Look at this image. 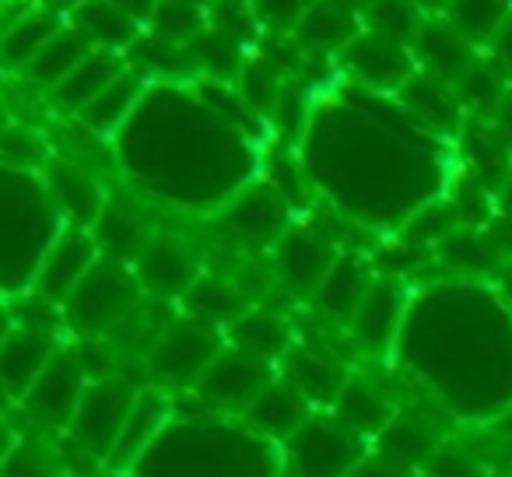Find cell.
<instances>
[{
	"instance_id": "1",
	"label": "cell",
	"mask_w": 512,
	"mask_h": 477,
	"mask_svg": "<svg viewBox=\"0 0 512 477\" xmlns=\"http://www.w3.org/2000/svg\"><path fill=\"white\" fill-rule=\"evenodd\" d=\"M285 456L274 442L228 421H172L144 453L134 477H281Z\"/></svg>"
},
{
	"instance_id": "2",
	"label": "cell",
	"mask_w": 512,
	"mask_h": 477,
	"mask_svg": "<svg viewBox=\"0 0 512 477\" xmlns=\"http://www.w3.org/2000/svg\"><path fill=\"white\" fill-rule=\"evenodd\" d=\"M137 302H141V285H137L134 267L113 257H99L85 281L64 302V316L88 341V337H102L127 323L137 313Z\"/></svg>"
},
{
	"instance_id": "3",
	"label": "cell",
	"mask_w": 512,
	"mask_h": 477,
	"mask_svg": "<svg viewBox=\"0 0 512 477\" xmlns=\"http://www.w3.org/2000/svg\"><path fill=\"white\" fill-rule=\"evenodd\" d=\"M369 453V442L337 425L330 414H313L285 442V467L292 477H348Z\"/></svg>"
},
{
	"instance_id": "4",
	"label": "cell",
	"mask_w": 512,
	"mask_h": 477,
	"mask_svg": "<svg viewBox=\"0 0 512 477\" xmlns=\"http://www.w3.org/2000/svg\"><path fill=\"white\" fill-rule=\"evenodd\" d=\"M137 400V390L130 379L123 376H106V379H92L81 397L78 411H74L67 432L74 435L81 449L88 456H99V460H109L116 449V439H120L123 425L130 418V407Z\"/></svg>"
},
{
	"instance_id": "5",
	"label": "cell",
	"mask_w": 512,
	"mask_h": 477,
	"mask_svg": "<svg viewBox=\"0 0 512 477\" xmlns=\"http://www.w3.org/2000/svg\"><path fill=\"white\" fill-rule=\"evenodd\" d=\"M278 379L274 362L246 355L239 348H221L197 379V397L218 414H246L253 400Z\"/></svg>"
},
{
	"instance_id": "6",
	"label": "cell",
	"mask_w": 512,
	"mask_h": 477,
	"mask_svg": "<svg viewBox=\"0 0 512 477\" xmlns=\"http://www.w3.org/2000/svg\"><path fill=\"white\" fill-rule=\"evenodd\" d=\"M88 383H92V376H88L81 348L78 344H60L53 362L46 365V372L36 379V386L25 393L22 404H25V411L36 421H43V425L67 428L74 411H78L81 397H85Z\"/></svg>"
},
{
	"instance_id": "7",
	"label": "cell",
	"mask_w": 512,
	"mask_h": 477,
	"mask_svg": "<svg viewBox=\"0 0 512 477\" xmlns=\"http://www.w3.org/2000/svg\"><path fill=\"white\" fill-rule=\"evenodd\" d=\"M341 67L369 92H400L418 74L414 50L400 39L362 32L341 50Z\"/></svg>"
},
{
	"instance_id": "8",
	"label": "cell",
	"mask_w": 512,
	"mask_h": 477,
	"mask_svg": "<svg viewBox=\"0 0 512 477\" xmlns=\"http://www.w3.org/2000/svg\"><path fill=\"white\" fill-rule=\"evenodd\" d=\"M221 351L218 330L200 327L193 320H179L162 330L151 348V372L162 386H197L200 372Z\"/></svg>"
},
{
	"instance_id": "9",
	"label": "cell",
	"mask_w": 512,
	"mask_h": 477,
	"mask_svg": "<svg viewBox=\"0 0 512 477\" xmlns=\"http://www.w3.org/2000/svg\"><path fill=\"white\" fill-rule=\"evenodd\" d=\"M95 260H99V243H95L92 228L67 225L39 260L36 295H43L53 306H64L74 295V288L85 281V274L95 267Z\"/></svg>"
},
{
	"instance_id": "10",
	"label": "cell",
	"mask_w": 512,
	"mask_h": 477,
	"mask_svg": "<svg viewBox=\"0 0 512 477\" xmlns=\"http://www.w3.org/2000/svg\"><path fill=\"white\" fill-rule=\"evenodd\" d=\"M407 323V288L400 278H376L369 295L358 306L355 320L348 323L355 344L372 358H386L400 341Z\"/></svg>"
},
{
	"instance_id": "11",
	"label": "cell",
	"mask_w": 512,
	"mask_h": 477,
	"mask_svg": "<svg viewBox=\"0 0 512 477\" xmlns=\"http://www.w3.org/2000/svg\"><path fill=\"white\" fill-rule=\"evenodd\" d=\"M334 260V239L320 228H288L274 246V267L281 281L299 295H316Z\"/></svg>"
},
{
	"instance_id": "12",
	"label": "cell",
	"mask_w": 512,
	"mask_h": 477,
	"mask_svg": "<svg viewBox=\"0 0 512 477\" xmlns=\"http://www.w3.org/2000/svg\"><path fill=\"white\" fill-rule=\"evenodd\" d=\"M137 285L141 292L155 295V299H183L200 278L197 253L176 239V235H155L141 260L134 264Z\"/></svg>"
},
{
	"instance_id": "13",
	"label": "cell",
	"mask_w": 512,
	"mask_h": 477,
	"mask_svg": "<svg viewBox=\"0 0 512 477\" xmlns=\"http://www.w3.org/2000/svg\"><path fill=\"white\" fill-rule=\"evenodd\" d=\"M225 225L246 246H278L281 235L292 228V207L271 183H256L228 204Z\"/></svg>"
},
{
	"instance_id": "14",
	"label": "cell",
	"mask_w": 512,
	"mask_h": 477,
	"mask_svg": "<svg viewBox=\"0 0 512 477\" xmlns=\"http://www.w3.org/2000/svg\"><path fill=\"white\" fill-rule=\"evenodd\" d=\"M172 425V397L165 390H137V400L130 407V418L123 425L116 449L109 456V470L113 474H130L137 463L144 460L151 446L165 435V428Z\"/></svg>"
},
{
	"instance_id": "15",
	"label": "cell",
	"mask_w": 512,
	"mask_h": 477,
	"mask_svg": "<svg viewBox=\"0 0 512 477\" xmlns=\"http://www.w3.org/2000/svg\"><path fill=\"white\" fill-rule=\"evenodd\" d=\"M414 60H418L421 74L435 81H446V85H460L463 74L477 64V46H470L446 18H425L411 43Z\"/></svg>"
},
{
	"instance_id": "16",
	"label": "cell",
	"mask_w": 512,
	"mask_h": 477,
	"mask_svg": "<svg viewBox=\"0 0 512 477\" xmlns=\"http://www.w3.org/2000/svg\"><path fill=\"white\" fill-rule=\"evenodd\" d=\"M313 414H316V407L309 404L285 376H278L260 397L253 400V407L242 414V425H246L253 435H260V439L274 442V446H278V442L285 446V442L292 439Z\"/></svg>"
},
{
	"instance_id": "17",
	"label": "cell",
	"mask_w": 512,
	"mask_h": 477,
	"mask_svg": "<svg viewBox=\"0 0 512 477\" xmlns=\"http://www.w3.org/2000/svg\"><path fill=\"white\" fill-rule=\"evenodd\" d=\"M57 348H60L57 334L15 327V334L0 344V390L15 400H25V393L36 386V379L53 362Z\"/></svg>"
},
{
	"instance_id": "18",
	"label": "cell",
	"mask_w": 512,
	"mask_h": 477,
	"mask_svg": "<svg viewBox=\"0 0 512 477\" xmlns=\"http://www.w3.org/2000/svg\"><path fill=\"white\" fill-rule=\"evenodd\" d=\"M397 411L400 407L390 400V393L365 376H348L344 390L337 393V400L330 404V418L348 428L351 435L365 439L369 446L379 439V432L397 418Z\"/></svg>"
},
{
	"instance_id": "19",
	"label": "cell",
	"mask_w": 512,
	"mask_h": 477,
	"mask_svg": "<svg viewBox=\"0 0 512 477\" xmlns=\"http://www.w3.org/2000/svg\"><path fill=\"white\" fill-rule=\"evenodd\" d=\"M281 362H285V379H288V383H292L313 407H327V411H330V404H334L337 393L344 390V383H348V376H351V372L344 369L341 358H334L330 351H323V348H313V344H306V348H299V344H295V348L288 351Z\"/></svg>"
},
{
	"instance_id": "20",
	"label": "cell",
	"mask_w": 512,
	"mask_h": 477,
	"mask_svg": "<svg viewBox=\"0 0 512 477\" xmlns=\"http://www.w3.org/2000/svg\"><path fill=\"white\" fill-rule=\"evenodd\" d=\"M372 281H376V274H372L369 260L358 257V253H344V257L334 260V267H330L327 278L320 281L313 299L323 316H330V320L348 327V323L355 320L362 299L369 295Z\"/></svg>"
},
{
	"instance_id": "21",
	"label": "cell",
	"mask_w": 512,
	"mask_h": 477,
	"mask_svg": "<svg viewBox=\"0 0 512 477\" xmlns=\"http://www.w3.org/2000/svg\"><path fill=\"white\" fill-rule=\"evenodd\" d=\"M183 313L186 320L200 323V327H211V330H232L242 316L249 313V292L239 288L235 281L225 278H211V274H200L193 281V288L183 295Z\"/></svg>"
},
{
	"instance_id": "22",
	"label": "cell",
	"mask_w": 512,
	"mask_h": 477,
	"mask_svg": "<svg viewBox=\"0 0 512 477\" xmlns=\"http://www.w3.org/2000/svg\"><path fill=\"white\" fill-rule=\"evenodd\" d=\"M151 239H155V232H151L141 207L127 204V200H106L99 221H95V243H99V250H106L120 264H137Z\"/></svg>"
},
{
	"instance_id": "23",
	"label": "cell",
	"mask_w": 512,
	"mask_h": 477,
	"mask_svg": "<svg viewBox=\"0 0 512 477\" xmlns=\"http://www.w3.org/2000/svg\"><path fill=\"white\" fill-rule=\"evenodd\" d=\"M46 176H50V193L60 204V211H67V218L81 228H95L102 207H106V193H102L99 179L78 162H50L46 165Z\"/></svg>"
},
{
	"instance_id": "24",
	"label": "cell",
	"mask_w": 512,
	"mask_h": 477,
	"mask_svg": "<svg viewBox=\"0 0 512 477\" xmlns=\"http://www.w3.org/2000/svg\"><path fill=\"white\" fill-rule=\"evenodd\" d=\"M362 15L344 8L341 0H313V8L295 25V39L302 50L313 53H341L355 36H362Z\"/></svg>"
},
{
	"instance_id": "25",
	"label": "cell",
	"mask_w": 512,
	"mask_h": 477,
	"mask_svg": "<svg viewBox=\"0 0 512 477\" xmlns=\"http://www.w3.org/2000/svg\"><path fill=\"white\" fill-rule=\"evenodd\" d=\"M442 442L446 439L435 432V425L428 418H421L414 411H397V418L379 432V439L372 446L386 460H397L411 470H425V463L432 460Z\"/></svg>"
},
{
	"instance_id": "26",
	"label": "cell",
	"mask_w": 512,
	"mask_h": 477,
	"mask_svg": "<svg viewBox=\"0 0 512 477\" xmlns=\"http://www.w3.org/2000/svg\"><path fill=\"white\" fill-rule=\"evenodd\" d=\"M407 113L414 123H421L425 130H439V134H456L463 123V106L456 99V88L446 81H435L428 74H414L404 88H400Z\"/></svg>"
},
{
	"instance_id": "27",
	"label": "cell",
	"mask_w": 512,
	"mask_h": 477,
	"mask_svg": "<svg viewBox=\"0 0 512 477\" xmlns=\"http://www.w3.org/2000/svg\"><path fill=\"white\" fill-rule=\"evenodd\" d=\"M127 71L123 60L113 50H92L57 88H53V102L67 113H81L85 106H92L120 74Z\"/></svg>"
},
{
	"instance_id": "28",
	"label": "cell",
	"mask_w": 512,
	"mask_h": 477,
	"mask_svg": "<svg viewBox=\"0 0 512 477\" xmlns=\"http://www.w3.org/2000/svg\"><path fill=\"white\" fill-rule=\"evenodd\" d=\"M228 341H232V348L264 358V362H278V358H285L288 351L295 348L288 323L281 320L278 313H267V309H249V313L228 330Z\"/></svg>"
},
{
	"instance_id": "29",
	"label": "cell",
	"mask_w": 512,
	"mask_h": 477,
	"mask_svg": "<svg viewBox=\"0 0 512 477\" xmlns=\"http://www.w3.org/2000/svg\"><path fill=\"white\" fill-rule=\"evenodd\" d=\"M74 29L85 32L95 50H120L137 43V22L127 18L113 0H81L74 8Z\"/></svg>"
},
{
	"instance_id": "30",
	"label": "cell",
	"mask_w": 512,
	"mask_h": 477,
	"mask_svg": "<svg viewBox=\"0 0 512 477\" xmlns=\"http://www.w3.org/2000/svg\"><path fill=\"white\" fill-rule=\"evenodd\" d=\"M141 88H144L141 74L123 71L120 78H116L113 85H109L106 92L92 102V106L81 109L78 120L85 123V130H92V134L109 137L130 113H134L137 99H141Z\"/></svg>"
},
{
	"instance_id": "31",
	"label": "cell",
	"mask_w": 512,
	"mask_h": 477,
	"mask_svg": "<svg viewBox=\"0 0 512 477\" xmlns=\"http://www.w3.org/2000/svg\"><path fill=\"white\" fill-rule=\"evenodd\" d=\"M60 29H64V22L53 11H25V18L15 29H8L0 36V60L8 67H25L29 71V64L43 53V46Z\"/></svg>"
},
{
	"instance_id": "32",
	"label": "cell",
	"mask_w": 512,
	"mask_h": 477,
	"mask_svg": "<svg viewBox=\"0 0 512 477\" xmlns=\"http://www.w3.org/2000/svg\"><path fill=\"white\" fill-rule=\"evenodd\" d=\"M92 50L95 46L85 39V32L74 29V25H64V29L43 46V53L29 64L32 81H39V85H46L53 92V88H57Z\"/></svg>"
},
{
	"instance_id": "33",
	"label": "cell",
	"mask_w": 512,
	"mask_h": 477,
	"mask_svg": "<svg viewBox=\"0 0 512 477\" xmlns=\"http://www.w3.org/2000/svg\"><path fill=\"white\" fill-rule=\"evenodd\" d=\"M512 15V0H453L446 8V22L470 46H488Z\"/></svg>"
},
{
	"instance_id": "34",
	"label": "cell",
	"mask_w": 512,
	"mask_h": 477,
	"mask_svg": "<svg viewBox=\"0 0 512 477\" xmlns=\"http://www.w3.org/2000/svg\"><path fill=\"white\" fill-rule=\"evenodd\" d=\"M505 74L502 67L495 64V60H481L477 57V64L470 67L467 74H463V81L456 85V99H460L463 109H474V113H498V106L505 102Z\"/></svg>"
},
{
	"instance_id": "35",
	"label": "cell",
	"mask_w": 512,
	"mask_h": 477,
	"mask_svg": "<svg viewBox=\"0 0 512 477\" xmlns=\"http://www.w3.org/2000/svg\"><path fill=\"white\" fill-rule=\"evenodd\" d=\"M0 477H71L60 453L39 435H18L8 460L0 463Z\"/></svg>"
},
{
	"instance_id": "36",
	"label": "cell",
	"mask_w": 512,
	"mask_h": 477,
	"mask_svg": "<svg viewBox=\"0 0 512 477\" xmlns=\"http://www.w3.org/2000/svg\"><path fill=\"white\" fill-rule=\"evenodd\" d=\"M425 18L428 15L414 0H376L362 15V25H365V32H379V36L400 39V43L411 46Z\"/></svg>"
},
{
	"instance_id": "37",
	"label": "cell",
	"mask_w": 512,
	"mask_h": 477,
	"mask_svg": "<svg viewBox=\"0 0 512 477\" xmlns=\"http://www.w3.org/2000/svg\"><path fill=\"white\" fill-rule=\"evenodd\" d=\"M151 22H155L158 36L169 39V43H179V46H190L193 39L207 32L204 15H200V8L193 4V0H158Z\"/></svg>"
},
{
	"instance_id": "38",
	"label": "cell",
	"mask_w": 512,
	"mask_h": 477,
	"mask_svg": "<svg viewBox=\"0 0 512 477\" xmlns=\"http://www.w3.org/2000/svg\"><path fill=\"white\" fill-rule=\"evenodd\" d=\"M186 50H190V57L197 60L204 71H211L214 78H232V74L242 71V46L218 29H207L204 36L193 39Z\"/></svg>"
},
{
	"instance_id": "39",
	"label": "cell",
	"mask_w": 512,
	"mask_h": 477,
	"mask_svg": "<svg viewBox=\"0 0 512 477\" xmlns=\"http://www.w3.org/2000/svg\"><path fill=\"white\" fill-rule=\"evenodd\" d=\"M491 467L474 453L470 446H456V442H442L435 456L425 463L421 477H488Z\"/></svg>"
},
{
	"instance_id": "40",
	"label": "cell",
	"mask_w": 512,
	"mask_h": 477,
	"mask_svg": "<svg viewBox=\"0 0 512 477\" xmlns=\"http://www.w3.org/2000/svg\"><path fill=\"white\" fill-rule=\"evenodd\" d=\"M242 102L256 113H274V102L281 95V78L271 64L264 60H253V64H242Z\"/></svg>"
},
{
	"instance_id": "41",
	"label": "cell",
	"mask_w": 512,
	"mask_h": 477,
	"mask_svg": "<svg viewBox=\"0 0 512 477\" xmlns=\"http://www.w3.org/2000/svg\"><path fill=\"white\" fill-rule=\"evenodd\" d=\"M309 8L313 0H253V15L278 32H295Z\"/></svg>"
},
{
	"instance_id": "42",
	"label": "cell",
	"mask_w": 512,
	"mask_h": 477,
	"mask_svg": "<svg viewBox=\"0 0 512 477\" xmlns=\"http://www.w3.org/2000/svg\"><path fill=\"white\" fill-rule=\"evenodd\" d=\"M0 158L11 165H43V144L25 127H0Z\"/></svg>"
},
{
	"instance_id": "43",
	"label": "cell",
	"mask_w": 512,
	"mask_h": 477,
	"mask_svg": "<svg viewBox=\"0 0 512 477\" xmlns=\"http://www.w3.org/2000/svg\"><path fill=\"white\" fill-rule=\"evenodd\" d=\"M274 120L278 127H285L288 134L306 127V95L299 92V85H281V95L274 102Z\"/></svg>"
},
{
	"instance_id": "44",
	"label": "cell",
	"mask_w": 512,
	"mask_h": 477,
	"mask_svg": "<svg viewBox=\"0 0 512 477\" xmlns=\"http://www.w3.org/2000/svg\"><path fill=\"white\" fill-rule=\"evenodd\" d=\"M348 477H421V470H411L397 460H386L379 453H365V460Z\"/></svg>"
},
{
	"instance_id": "45",
	"label": "cell",
	"mask_w": 512,
	"mask_h": 477,
	"mask_svg": "<svg viewBox=\"0 0 512 477\" xmlns=\"http://www.w3.org/2000/svg\"><path fill=\"white\" fill-rule=\"evenodd\" d=\"M488 50H491V60L502 67L505 81H512V15H509V22L498 29V36L488 43Z\"/></svg>"
},
{
	"instance_id": "46",
	"label": "cell",
	"mask_w": 512,
	"mask_h": 477,
	"mask_svg": "<svg viewBox=\"0 0 512 477\" xmlns=\"http://www.w3.org/2000/svg\"><path fill=\"white\" fill-rule=\"evenodd\" d=\"M113 4H116V8H120L127 18H134L137 25L148 22V18L155 15V8H158V0H113Z\"/></svg>"
},
{
	"instance_id": "47",
	"label": "cell",
	"mask_w": 512,
	"mask_h": 477,
	"mask_svg": "<svg viewBox=\"0 0 512 477\" xmlns=\"http://www.w3.org/2000/svg\"><path fill=\"white\" fill-rule=\"evenodd\" d=\"M15 442H18V432L8 425V421L0 418V463L8 460V453H11V449H15Z\"/></svg>"
},
{
	"instance_id": "48",
	"label": "cell",
	"mask_w": 512,
	"mask_h": 477,
	"mask_svg": "<svg viewBox=\"0 0 512 477\" xmlns=\"http://www.w3.org/2000/svg\"><path fill=\"white\" fill-rule=\"evenodd\" d=\"M491 432H495V435H502V439H505V442H509V446H512V404L505 407V411L498 414L495 421H491Z\"/></svg>"
},
{
	"instance_id": "49",
	"label": "cell",
	"mask_w": 512,
	"mask_h": 477,
	"mask_svg": "<svg viewBox=\"0 0 512 477\" xmlns=\"http://www.w3.org/2000/svg\"><path fill=\"white\" fill-rule=\"evenodd\" d=\"M15 327H18V323H15V316H11V313H8V306H4V302H0V344H4L11 334H15Z\"/></svg>"
},
{
	"instance_id": "50",
	"label": "cell",
	"mask_w": 512,
	"mask_h": 477,
	"mask_svg": "<svg viewBox=\"0 0 512 477\" xmlns=\"http://www.w3.org/2000/svg\"><path fill=\"white\" fill-rule=\"evenodd\" d=\"M414 4H418L421 11H435V15L442 11V15H446V8L453 4V0H414Z\"/></svg>"
},
{
	"instance_id": "51",
	"label": "cell",
	"mask_w": 512,
	"mask_h": 477,
	"mask_svg": "<svg viewBox=\"0 0 512 477\" xmlns=\"http://www.w3.org/2000/svg\"><path fill=\"white\" fill-rule=\"evenodd\" d=\"M341 4H344V8H351V11H358V15H365V11H369L376 0H341Z\"/></svg>"
},
{
	"instance_id": "52",
	"label": "cell",
	"mask_w": 512,
	"mask_h": 477,
	"mask_svg": "<svg viewBox=\"0 0 512 477\" xmlns=\"http://www.w3.org/2000/svg\"><path fill=\"white\" fill-rule=\"evenodd\" d=\"M502 211H505V218L512 221V179L505 183V190H502Z\"/></svg>"
},
{
	"instance_id": "53",
	"label": "cell",
	"mask_w": 512,
	"mask_h": 477,
	"mask_svg": "<svg viewBox=\"0 0 512 477\" xmlns=\"http://www.w3.org/2000/svg\"><path fill=\"white\" fill-rule=\"evenodd\" d=\"M488 477H512V474H495V470H491V474Z\"/></svg>"
},
{
	"instance_id": "54",
	"label": "cell",
	"mask_w": 512,
	"mask_h": 477,
	"mask_svg": "<svg viewBox=\"0 0 512 477\" xmlns=\"http://www.w3.org/2000/svg\"><path fill=\"white\" fill-rule=\"evenodd\" d=\"M193 4H197V8H200V4H204V0H193Z\"/></svg>"
},
{
	"instance_id": "55",
	"label": "cell",
	"mask_w": 512,
	"mask_h": 477,
	"mask_svg": "<svg viewBox=\"0 0 512 477\" xmlns=\"http://www.w3.org/2000/svg\"><path fill=\"white\" fill-rule=\"evenodd\" d=\"M242 4H253V0H242Z\"/></svg>"
}]
</instances>
